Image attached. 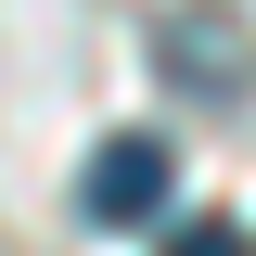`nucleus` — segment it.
I'll use <instances>...</instances> for the list:
<instances>
[{"mask_svg":"<svg viewBox=\"0 0 256 256\" xmlns=\"http://www.w3.org/2000/svg\"><path fill=\"white\" fill-rule=\"evenodd\" d=\"M154 77L180 102H244L256 90V26L230 0H166L154 13Z\"/></svg>","mask_w":256,"mask_h":256,"instance_id":"nucleus-1","label":"nucleus"},{"mask_svg":"<svg viewBox=\"0 0 256 256\" xmlns=\"http://www.w3.org/2000/svg\"><path fill=\"white\" fill-rule=\"evenodd\" d=\"M166 192H180V154H166L154 128H116V141L77 166V218H90V230H154Z\"/></svg>","mask_w":256,"mask_h":256,"instance_id":"nucleus-2","label":"nucleus"},{"mask_svg":"<svg viewBox=\"0 0 256 256\" xmlns=\"http://www.w3.org/2000/svg\"><path fill=\"white\" fill-rule=\"evenodd\" d=\"M166 256H256V244H244L230 218H180V230H166Z\"/></svg>","mask_w":256,"mask_h":256,"instance_id":"nucleus-3","label":"nucleus"}]
</instances>
